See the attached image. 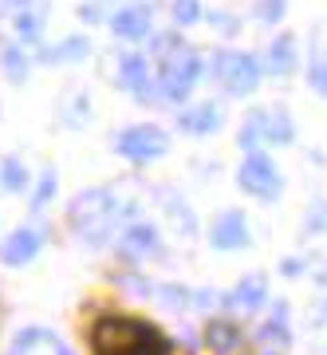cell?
<instances>
[{"instance_id": "1", "label": "cell", "mask_w": 327, "mask_h": 355, "mask_svg": "<svg viewBox=\"0 0 327 355\" xmlns=\"http://www.w3.org/2000/svg\"><path fill=\"white\" fill-rule=\"evenodd\" d=\"M114 217H118V202H114V190H87L79 193L76 205H71V221L83 237L91 241H103L111 233Z\"/></svg>"}, {"instance_id": "2", "label": "cell", "mask_w": 327, "mask_h": 355, "mask_svg": "<svg viewBox=\"0 0 327 355\" xmlns=\"http://www.w3.org/2000/svg\"><path fill=\"white\" fill-rule=\"evenodd\" d=\"M202 76V60H197V51L189 48V44H177L174 51H166L162 55V71H158V87L170 103H182L189 95V87L197 83Z\"/></svg>"}, {"instance_id": "3", "label": "cell", "mask_w": 327, "mask_h": 355, "mask_svg": "<svg viewBox=\"0 0 327 355\" xmlns=\"http://www.w3.org/2000/svg\"><path fill=\"white\" fill-rule=\"evenodd\" d=\"M292 119L280 107H260V111H252L249 119H245V127H240V146H249V150H256V146H265V142H276V146H288L292 142Z\"/></svg>"}, {"instance_id": "4", "label": "cell", "mask_w": 327, "mask_h": 355, "mask_svg": "<svg viewBox=\"0 0 327 355\" xmlns=\"http://www.w3.org/2000/svg\"><path fill=\"white\" fill-rule=\"evenodd\" d=\"M213 76L221 79V87L229 95H249L260 83V64L249 51H217L213 55Z\"/></svg>"}, {"instance_id": "5", "label": "cell", "mask_w": 327, "mask_h": 355, "mask_svg": "<svg viewBox=\"0 0 327 355\" xmlns=\"http://www.w3.org/2000/svg\"><path fill=\"white\" fill-rule=\"evenodd\" d=\"M118 154L123 158H130V162H150V158H158V154H166V130L162 127H150V123H139V127H126L123 135H118Z\"/></svg>"}, {"instance_id": "6", "label": "cell", "mask_w": 327, "mask_h": 355, "mask_svg": "<svg viewBox=\"0 0 327 355\" xmlns=\"http://www.w3.org/2000/svg\"><path fill=\"white\" fill-rule=\"evenodd\" d=\"M8 355H76V352L51 328H20L8 343Z\"/></svg>"}, {"instance_id": "7", "label": "cell", "mask_w": 327, "mask_h": 355, "mask_svg": "<svg viewBox=\"0 0 327 355\" xmlns=\"http://www.w3.org/2000/svg\"><path fill=\"white\" fill-rule=\"evenodd\" d=\"M237 182H240V190H245V193H256V198H276V193H280V174H276V166L268 162L265 154L245 158Z\"/></svg>"}, {"instance_id": "8", "label": "cell", "mask_w": 327, "mask_h": 355, "mask_svg": "<svg viewBox=\"0 0 327 355\" xmlns=\"http://www.w3.org/2000/svg\"><path fill=\"white\" fill-rule=\"evenodd\" d=\"M39 253V233L36 229H16V233H8L4 241H0V261L4 265H28L32 257Z\"/></svg>"}, {"instance_id": "9", "label": "cell", "mask_w": 327, "mask_h": 355, "mask_svg": "<svg viewBox=\"0 0 327 355\" xmlns=\"http://www.w3.org/2000/svg\"><path fill=\"white\" fill-rule=\"evenodd\" d=\"M209 241H213L217 249H240V245L249 241V221H245V214H237V209L221 214V217L213 221Z\"/></svg>"}, {"instance_id": "10", "label": "cell", "mask_w": 327, "mask_h": 355, "mask_svg": "<svg viewBox=\"0 0 327 355\" xmlns=\"http://www.w3.org/2000/svg\"><path fill=\"white\" fill-rule=\"evenodd\" d=\"M111 28H114V36H123V40H142L150 32V8L146 4H126V8L114 12Z\"/></svg>"}, {"instance_id": "11", "label": "cell", "mask_w": 327, "mask_h": 355, "mask_svg": "<svg viewBox=\"0 0 327 355\" xmlns=\"http://www.w3.org/2000/svg\"><path fill=\"white\" fill-rule=\"evenodd\" d=\"M268 300V280L260 272H252L237 284V288L229 292V304L237 308V312H252V308H260Z\"/></svg>"}, {"instance_id": "12", "label": "cell", "mask_w": 327, "mask_h": 355, "mask_svg": "<svg viewBox=\"0 0 327 355\" xmlns=\"http://www.w3.org/2000/svg\"><path fill=\"white\" fill-rule=\"evenodd\" d=\"M177 127L189 130V135H209V130L221 127V111H217L213 103H197V107L177 114Z\"/></svg>"}, {"instance_id": "13", "label": "cell", "mask_w": 327, "mask_h": 355, "mask_svg": "<svg viewBox=\"0 0 327 355\" xmlns=\"http://www.w3.org/2000/svg\"><path fill=\"white\" fill-rule=\"evenodd\" d=\"M154 245H158V229L150 225V221H134V225H126L123 233H118V249L123 253H150Z\"/></svg>"}, {"instance_id": "14", "label": "cell", "mask_w": 327, "mask_h": 355, "mask_svg": "<svg viewBox=\"0 0 327 355\" xmlns=\"http://www.w3.org/2000/svg\"><path fill=\"white\" fill-rule=\"evenodd\" d=\"M146 60L142 55H123L118 60V83H123L126 91H142V83H146Z\"/></svg>"}, {"instance_id": "15", "label": "cell", "mask_w": 327, "mask_h": 355, "mask_svg": "<svg viewBox=\"0 0 327 355\" xmlns=\"http://www.w3.org/2000/svg\"><path fill=\"white\" fill-rule=\"evenodd\" d=\"M268 67L280 71V76H288L292 67H296V40L292 36H280L272 48H268Z\"/></svg>"}, {"instance_id": "16", "label": "cell", "mask_w": 327, "mask_h": 355, "mask_svg": "<svg viewBox=\"0 0 327 355\" xmlns=\"http://www.w3.org/2000/svg\"><path fill=\"white\" fill-rule=\"evenodd\" d=\"M205 340H209V347H213V352H229V347H237V343H240V336H237V328H233V324H213Z\"/></svg>"}, {"instance_id": "17", "label": "cell", "mask_w": 327, "mask_h": 355, "mask_svg": "<svg viewBox=\"0 0 327 355\" xmlns=\"http://www.w3.org/2000/svg\"><path fill=\"white\" fill-rule=\"evenodd\" d=\"M260 340H265V343H272V340H276L280 347H284V343H288V328H284V308H280L276 316L268 320L265 328H260Z\"/></svg>"}, {"instance_id": "18", "label": "cell", "mask_w": 327, "mask_h": 355, "mask_svg": "<svg viewBox=\"0 0 327 355\" xmlns=\"http://www.w3.org/2000/svg\"><path fill=\"white\" fill-rule=\"evenodd\" d=\"M308 79H312V87L319 91V95H327V55H324V51L312 60V67H308Z\"/></svg>"}, {"instance_id": "19", "label": "cell", "mask_w": 327, "mask_h": 355, "mask_svg": "<svg viewBox=\"0 0 327 355\" xmlns=\"http://www.w3.org/2000/svg\"><path fill=\"white\" fill-rule=\"evenodd\" d=\"M87 40H79V36H71V40H63V48L60 51H51V60H79V55H87Z\"/></svg>"}, {"instance_id": "20", "label": "cell", "mask_w": 327, "mask_h": 355, "mask_svg": "<svg viewBox=\"0 0 327 355\" xmlns=\"http://www.w3.org/2000/svg\"><path fill=\"white\" fill-rule=\"evenodd\" d=\"M4 67H8V76H12V83H24L28 64H24V55H20V48H8V51H4Z\"/></svg>"}, {"instance_id": "21", "label": "cell", "mask_w": 327, "mask_h": 355, "mask_svg": "<svg viewBox=\"0 0 327 355\" xmlns=\"http://www.w3.org/2000/svg\"><path fill=\"white\" fill-rule=\"evenodd\" d=\"M202 16V4L197 0H174V20L177 24H193Z\"/></svg>"}, {"instance_id": "22", "label": "cell", "mask_w": 327, "mask_h": 355, "mask_svg": "<svg viewBox=\"0 0 327 355\" xmlns=\"http://www.w3.org/2000/svg\"><path fill=\"white\" fill-rule=\"evenodd\" d=\"M4 186H8V190H20V186H28L24 166L16 162V158H8V162H4Z\"/></svg>"}, {"instance_id": "23", "label": "cell", "mask_w": 327, "mask_h": 355, "mask_svg": "<svg viewBox=\"0 0 327 355\" xmlns=\"http://www.w3.org/2000/svg\"><path fill=\"white\" fill-rule=\"evenodd\" d=\"M256 16H260V20H268V24H272V20H280V16H284V0H265V4L256 8Z\"/></svg>"}, {"instance_id": "24", "label": "cell", "mask_w": 327, "mask_h": 355, "mask_svg": "<svg viewBox=\"0 0 327 355\" xmlns=\"http://www.w3.org/2000/svg\"><path fill=\"white\" fill-rule=\"evenodd\" d=\"M51 190H55V174H48L44 178V186L36 190V198H32V209H44V202L51 198Z\"/></svg>"}]
</instances>
